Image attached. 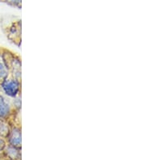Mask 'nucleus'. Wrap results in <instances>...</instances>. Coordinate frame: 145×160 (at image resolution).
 Instances as JSON below:
<instances>
[{"mask_svg": "<svg viewBox=\"0 0 145 160\" xmlns=\"http://www.w3.org/2000/svg\"><path fill=\"white\" fill-rule=\"evenodd\" d=\"M1 87L6 95L10 97H16L20 91V83L16 79H5L3 80Z\"/></svg>", "mask_w": 145, "mask_h": 160, "instance_id": "obj_1", "label": "nucleus"}, {"mask_svg": "<svg viewBox=\"0 0 145 160\" xmlns=\"http://www.w3.org/2000/svg\"><path fill=\"white\" fill-rule=\"evenodd\" d=\"M9 142L14 147L20 148L21 145V130L19 128L13 129L9 136Z\"/></svg>", "mask_w": 145, "mask_h": 160, "instance_id": "obj_2", "label": "nucleus"}, {"mask_svg": "<svg viewBox=\"0 0 145 160\" xmlns=\"http://www.w3.org/2000/svg\"><path fill=\"white\" fill-rule=\"evenodd\" d=\"M10 105L4 99L0 97V117H6L10 113Z\"/></svg>", "mask_w": 145, "mask_h": 160, "instance_id": "obj_3", "label": "nucleus"}, {"mask_svg": "<svg viewBox=\"0 0 145 160\" xmlns=\"http://www.w3.org/2000/svg\"><path fill=\"white\" fill-rule=\"evenodd\" d=\"M8 75V67L3 57L0 55V80H4Z\"/></svg>", "mask_w": 145, "mask_h": 160, "instance_id": "obj_4", "label": "nucleus"}, {"mask_svg": "<svg viewBox=\"0 0 145 160\" xmlns=\"http://www.w3.org/2000/svg\"><path fill=\"white\" fill-rule=\"evenodd\" d=\"M7 153L11 158H15L20 157V153L17 150V148L14 147L12 145H11V146L8 148Z\"/></svg>", "mask_w": 145, "mask_h": 160, "instance_id": "obj_5", "label": "nucleus"}, {"mask_svg": "<svg viewBox=\"0 0 145 160\" xmlns=\"http://www.w3.org/2000/svg\"><path fill=\"white\" fill-rule=\"evenodd\" d=\"M7 2L11 5L17 7V8H20V5H21V0H7Z\"/></svg>", "mask_w": 145, "mask_h": 160, "instance_id": "obj_6", "label": "nucleus"}, {"mask_svg": "<svg viewBox=\"0 0 145 160\" xmlns=\"http://www.w3.org/2000/svg\"><path fill=\"white\" fill-rule=\"evenodd\" d=\"M4 145H5V143H4V141L2 139V138H0V150H2L3 147H4Z\"/></svg>", "mask_w": 145, "mask_h": 160, "instance_id": "obj_7", "label": "nucleus"}, {"mask_svg": "<svg viewBox=\"0 0 145 160\" xmlns=\"http://www.w3.org/2000/svg\"><path fill=\"white\" fill-rule=\"evenodd\" d=\"M0 123H1V121H0Z\"/></svg>", "mask_w": 145, "mask_h": 160, "instance_id": "obj_8", "label": "nucleus"}]
</instances>
